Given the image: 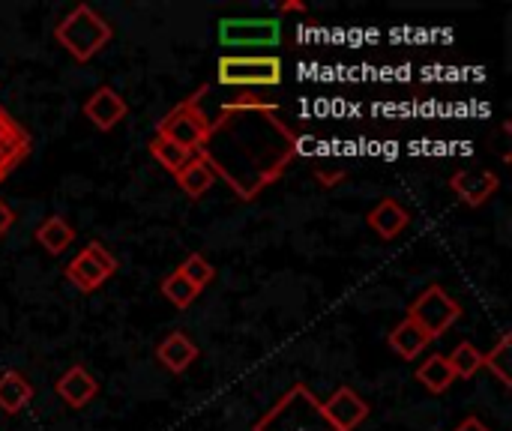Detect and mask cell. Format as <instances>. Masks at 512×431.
<instances>
[{
    "label": "cell",
    "mask_w": 512,
    "mask_h": 431,
    "mask_svg": "<svg viewBox=\"0 0 512 431\" xmlns=\"http://www.w3.org/2000/svg\"><path fill=\"white\" fill-rule=\"evenodd\" d=\"M297 144V132L279 117L276 102L243 90L210 120V135L198 156L240 201H252L285 174Z\"/></svg>",
    "instance_id": "obj_1"
},
{
    "label": "cell",
    "mask_w": 512,
    "mask_h": 431,
    "mask_svg": "<svg viewBox=\"0 0 512 431\" xmlns=\"http://www.w3.org/2000/svg\"><path fill=\"white\" fill-rule=\"evenodd\" d=\"M114 36V27L108 24V18H102L93 6L81 3L75 6L69 15L60 18V24L54 27V39L60 42V48L69 51L72 60L87 63L93 60Z\"/></svg>",
    "instance_id": "obj_2"
},
{
    "label": "cell",
    "mask_w": 512,
    "mask_h": 431,
    "mask_svg": "<svg viewBox=\"0 0 512 431\" xmlns=\"http://www.w3.org/2000/svg\"><path fill=\"white\" fill-rule=\"evenodd\" d=\"M252 431H333L324 417L321 402L306 384H294L255 426Z\"/></svg>",
    "instance_id": "obj_3"
},
{
    "label": "cell",
    "mask_w": 512,
    "mask_h": 431,
    "mask_svg": "<svg viewBox=\"0 0 512 431\" xmlns=\"http://www.w3.org/2000/svg\"><path fill=\"white\" fill-rule=\"evenodd\" d=\"M207 93V87H201L198 93H192L189 99H183L180 105H174L156 126V135L168 138L171 144L189 150V153H201L207 135H210V117L201 108V96Z\"/></svg>",
    "instance_id": "obj_4"
},
{
    "label": "cell",
    "mask_w": 512,
    "mask_h": 431,
    "mask_svg": "<svg viewBox=\"0 0 512 431\" xmlns=\"http://www.w3.org/2000/svg\"><path fill=\"white\" fill-rule=\"evenodd\" d=\"M216 78L225 87H276L282 81V60L273 54H225L216 63Z\"/></svg>",
    "instance_id": "obj_5"
},
{
    "label": "cell",
    "mask_w": 512,
    "mask_h": 431,
    "mask_svg": "<svg viewBox=\"0 0 512 431\" xmlns=\"http://www.w3.org/2000/svg\"><path fill=\"white\" fill-rule=\"evenodd\" d=\"M408 318L435 342L441 339L459 318H462V306L441 288V285H432L426 288L408 309Z\"/></svg>",
    "instance_id": "obj_6"
},
{
    "label": "cell",
    "mask_w": 512,
    "mask_h": 431,
    "mask_svg": "<svg viewBox=\"0 0 512 431\" xmlns=\"http://www.w3.org/2000/svg\"><path fill=\"white\" fill-rule=\"evenodd\" d=\"M117 273V258L102 243H87L69 264H66V282L75 285L84 294H93Z\"/></svg>",
    "instance_id": "obj_7"
},
{
    "label": "cell",
    "mask_w": 512,
    "mask_h": 431,
    "mask_svg": "<svg viewBox=\"0 0 512 431\" xmlns=\"http://www.w3.org/2000/svg\"><path fill=\"white\" fill-rule=\"evenodd\" d=\"M219 39L231 48H270L282 39V24L276 18H225L219 21Z\"/></svg>",
    "instance_id": "obj_8"
},
{
    "label": "cell",
    "mask_w": 512,
    "mask_h": 431,
    "mask_svg": "<svg viewBox=\"0 0 512 431\" xmlns=\"http://www.w3.org/2000/svg\"><path fill=\"white\" fill-rule=\"evenodd\" d=\"M321 408H324V417L333 426V431H354L369 417L366 399H360L357 390H351V387H339L327 402H321Z\"/></svg>",
    "instance_id": "obj_9"
},
{
    "label": "cell",
    "mask_w": 512,
    "mask_h": 431,
    "mask_svg": "<svg viewBox=\"0 0 512 431\" xmlns=\"http://www.w3.org/2000/svg\"><path fill=\"white\" fill-rule=\"evenodd\" d=\"M501 180L495 171L489 168H471V171H456L450 177V189L459 195V201H465L468 207H483L495 192H498Z\"/></svg>",
    "instance_id": "obj_10"
},
{
    "label": "cell",
    "mask_w": 512,
    "mask_h": 431,
    "mask_svg": "<svg viewBox=\"0 0 512 431\" xmlns=\"http://www.w3.org/2000/svg\"><path fill=\"white\" fill-rule=\"evenodd\" d=\"M30 153V135L0 108V183L15 171Z\"/></svg>",
    "instance_id": "obj_11"
},
{
    "label": "cell",
    "mask_w": 512,
    "mask_h": 431,
    "mask_svg": "<svg viewBox=\"0 0 512 431\" xmlns=\"http://www.w3.org/2000/svg\"><path fill=\"white\" fill-rule=\"evenodd\" d=\"M126 99L114 90V87H99V90H93L90 93V99L84 102V117L96 126V129H102V132H108V129H114L123 117H126Z\"/></svg>",
    "instance_id": "obj_12"
},
{
    "label": "cell",
    "mask_w": 512,
    "mask_h": 431,
    "mask_svg": "<svg viewBox=\"0 0 512 431\" xmlns=\"http://www.w3.org/2000/svg\"><path fill=\"white\" fill-rule=\"evenodd\" d=\"M54 393L69 405V408H87L93 399H96V393H99V384H96V378L84 369V366H72V369H66L63 375H60V381L54 384Z\"/></svg>",
    "instance_id": "obj_13"
},
{
    "label": "cell",
    "mask_w": 512,
    "mask_h": 431,
    "mask_svg": "<svg viewBox=\"0 0 512 431\" xmlns=\"http://www.w3.org/2000/svg\"><path fill=\"white\" fill-rule=\"evenodd\" d=\"M156 360H159L168 372L183 375V372L198 360V345H195L183 330H174V333H168V336L159 342Z\"/></svg>",
    "instance_id": "obj_14"
},
{
    "label": "cell",
    "mask_w": 512,
    "mask_h": 431,
    "mask_svg": "<svg viewBox=\"0 0 512 431\" xmlns=\"http://www.w3.org/2000/svg\"><path fill=\"white\" fill-rule=\"evenodd\" d=\"M366 222H369V228H372L381 240H393V237H399V234L408 228L411 213H408L396 198H381V201L369 210Z\"/></svg>",
    "instance_id": "obj_15"
},
{
    "label": "cell",
    "mask_w": 512,
    "mask_h": 431,
    "mask_svg": "<svg viewBox=\"0 0 512 431\" xmlns=\"http://www.w3.org/2000/svg\"><path fill=\"white\" fill-rule=\"evenodd\" d=\"M174 177H177V186H180L192 201H198L201 195H207V192H210V186L216 183L213 168H210L198 153H195V156H192V159H189L177 174H174Z\"/></svg>",
    "instance_id": "obj_16"
},
{
    "label": "cell",
    "mask_w": 512,
    "mask_h": 431,
    "mask_svg": "<svg viewBox=\"0 0 512 431\" xmlns=\"http://www.w3.org/2000/svg\"><path fill=\"white\" fill-rule=\"evenodd\" d=\"M387 342H390V348H393L402 360H417V357L432 345V339H429L411 318H405L402 324H396Z\"/></svg>",
    "instance_id": "obj_17"
},
{
    "label": "cell",
    "mask_w": 512,
    "mask_h": 431,
    "mask_svg": "<svg viewBox=\"0 0 512 431\" xmlns=\"http://www.w3.org/2000/svg\"><path fill=\"white\" fill-rule=\"evenodd\" d=\"M33 399V384L21 372H3L0 375V411L18 414Z\"/></svg>",
    "instance_id": "obj_18"
},
{
    "label": "cell",
    "mask_w": 512,
    "mask_h": 431,
    "mask_svg": "<svg viewBox=\"0 0 512 431\" xmlns=\"http://www.w3.org/2000/svg\"><path fill=\"white\" fill-rule=\"evenodd\" d=\"M36 240L45 252L51 255H63L72 240H75V228L63 219V216H48L39 228H36Z\"/></svg>",
    "instance_id": "obj_19"
},
{
    "label": "cell",
    "mask_w": 512,
    "mask_h": 431,
    "mask_svg": "<svg viewBox=\"0 0 512 431\" xmlns=\"http://www.w3.org/2000/svg\"><path fill=\"white\" fill-rule=\"evenodd\" d=\"M417 381L429 390V393H447L453 384H456V375H453V369H450V360L447 357H441V354H435V357H429V360H423V366L417 369Z\"/></svg>",
    "instance_id": "obj_20"
},
{
    "label": "cell",
    "mask_w": 512,
    "mask_h": 431,
    "mask_svg": "<svg viewBox=\"0 0 512 431\" xmlns=\"http://www.w3.org/2000/svg\"><path fill=\"white\" fill-rule=\"evenodd\" d=\"M510 363H512V336L510 333H504V336H501V342H498L489 354H483V369H489V372H492L504 387H512Z\"/></svg>",
    "instance_id": "obj_21"
},
{
    "label": "cell",
    "mask_w": 512,
    "mask_h": 431,
    "mask_svg": "<svg viewBox=\"0 0 512 431\" xmlns=\"http://www.w3.org/2000/svg\"><path fill=\"white\" fill-rule=\"evenodd\" d=\"M150 153H153V159H156L165 171H171V174H177V171L195 156V153H189V150L171 144V141L162 138V135H153V138H150Z\"/></svg>",
    "instance_id": "obj_22"
},
{
    "label": "cell",
    "mask_w": 512,
    "mask_h": 431,
    "mask_svg": "<svg viewBox=\"0 0 512 431\" xmlns=\"http://www.w3.org/2000/svg\"><path fill=\"white\" fill-rule=\"evenodd\" d=\"M447 360H450L453 375H456V378H465V381L474 378V375L483 369V354H480L477 345H471V342H459Z\"/></svg>",
    "instance_id": "obj_23"
},
{
    "label": "cell",
    "mask_w": 512,
    "mask_h": 431,
    "mask_svg": "<svg viewBox=\"0 0 512 431\" xmlns=\"http://www.w3.org/2000/svg\"><path fill=\"white\" fill-rule=\"evenodd\" d=\"M162 294L168 297V303H174L177 309H186V306H192L195 303V297L201 294L180 270H174V273H168L165 279H162Z\"/></svg>",
    "instance_id": "obj_24"
},
{
    "label": "cell",
    "mask_w": 512,
    "mask_h": 431,
    "mask_svg": "<svg viewBox=\"0 0 512 431\" xmlns=\"http://www.w3.org/2000/svg\"><path fill=\"white\" fill-rule=\"evenodd\" d=\"M198 291H204L213 279H216V267L204 258V255H198V252H192V255H186V261L177 267Z\"/></svg>",
    "instance_id": "obj_25"
},
{
    "label": "cell",
    "mask_w": 512,
    "mask_h": 431,
    "mask_svg": "<svg viewBox=\"0 0 512 431\" xmlns=\"http://www.w3.org/2000/svg\"><path fill=\"white\" fill-rule=\"evenodd\" d=\"M12 225H15V210H12L6 201H0V237H3Z\"/></svg>",
    "instance_id": "obj_26"
},
{
    "label": "cell",
    "mask_w": 512,
    "mask_h": 431,
    "mask_svg": "<svg viewBox=\"0 0 512 431\" xmlns=\"http://www.w3.org/2000/svg\"><path fill=\"white\" fill-rule=\"evenodd\" d=\"M456 431H492L480 417H468V420H462L459 426H456Z\"/></svg>",
    "instance_id": "obj_27"
},
{
    "label": "cell",
    "mask_w": 512,
    "mask_h": 431,
    "mask_svg": "<svg viewBox=\"0 0 512 431\" xmlns=\"http://www.w3.org/2000/svg\"><path fill=\"white\" fill-rule=\"evenodd\" d=\"M279 9H282V12H306V6H303V3H282Z\"/></svg>",
    "instance_id": "obj_28"
}]
</instances>
